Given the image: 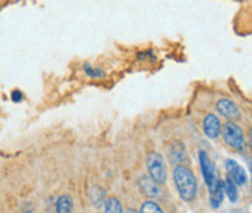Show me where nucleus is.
<instances>
[{
    "instance_id": "obj_1",
    "label": "nucleus",
    "mask_w": 252,
    "mask_h": 213,
    "mask_svg": "<svg viewBox=\"0 0 252 213\" xmlns=\"http://www.w3.org/2000/svg\"><path fill=\"white\" fill-rule=\"evenodd\" d=\"M174 183H176L179 195L184 201H193L196 198V191H198V182L195 174L191 173L189 167L179 165L174 168L173 173Z\"/></svg>"
},
{
    "instance_id": "obj_2",
    "label": "nucleus",
    "mask_w": 252,
    "mask_h": 213,
    "mask_svg": "<svg viewBox=\"0 0 252 213\" xmlns=\"http://www.w3.org/2000/svg\"><path fill=\"white\" fill-rule=\"evenodd\" d=\"M221 134H222V139H224V142L229 145L230 148H234L235 151H245L246 150L245 132L234 122H229L224 124V126H221Z\"/></svg>"
},
{
    "instance_id": "obj_3",
    "label": "nucleus",
    "mask_w": 252,
    "mask_h": 213,
    "mask_svg": "<svg viewBox=\"0 0 252 213\" xmlns=\"http://www.w3.org/2000/svg\"><path fill=\"white\" fill-rule=\"evenodd\" d=\"M147 167L151 174V179L156 183H163L167 181V168L163 157L159 152H151L147 157Z\"/></svg>"
},
{
    "instance_id": "obj_4",
    "label": "nucleus",
    "mask_w": 252,
    "mask_h": 213,
    "mask_svg": "<svg viewBox=\"0 0 252 213\" xmlns=\"http://www.w3.org/2000/svg\"><path fill=\"white\" fill-rule=\"evenodd\" d=\"M199 162H201V170H202V174H204V181L207 183V187L210 191H213L217 187H220L222 182L218 178V174L215 171V167H213L210 157L204 151H199Z\"/></svg>"
},
{
    "instance_id": "obj_5",
    "label": "nucleus",
    "mask_w": 252,
    "mask_h": 213,
    "mask_svg": "<svg viewBox=\"0 0 252 213\" xmlns=\"http://www.w3.org/2000/svg\"><path fill=\"white\" fill-rule=\"evenodd\" d=\"M217 109H218V112L222 115V117L230 120V122H235V120L240 119V109H238V106L234 101H232V100H229V98H221V100H218Z\"/></svg>"
},
{
    "instance_id": "obj_6",
    "label": "nucleus",
    "mask_w": 252,
    "mask_h": 213,
    "mask_svg": "<svg viewBox=\"0 0 252 213\" xmlns=\"http://www.w3.org/2000/svg\"><path fill=\"white\" fill-rule=\"evenodd\" d=\"M226 170H227V173H229V178H230L232 181H234V182L237 183V185H240V187L246 185V182H248L246 171H245L243 167L238 165V163H237L235 160H232V159L226 160Z\"/></svg>"
},
{
    "instance_id": "obj_7",
    "label": "nucleus",
    "mask_w": 252,
    "mask_h": 213,
    "mask_svg": "<svg viewBox=\"0 0 252 213\" xmlns=\"http://www.w3.org/2000/svg\"><path fill=\"white\" fill-rule=\"evenodd\" d=\"M202 128H204V132L209 139H217L220 132H221V122L217 117L215 114H209L204 119V123H202Z\"/></svg>"
},
{
    "instance_id": "obj_8",
    "label": "nucleus",
    "mask_w": 252,
    "mask_h": 213,
    "mask_svg": "<svg viewBox=\"0 0 252 213\" xmlns=\"http://www.w3.org/2000/svg\"><path fill=\"white\" fill-rule=\"evenodd\" d=\"M139 185H140V190L145 193L147 196L150 198H154V196H158L159 195V183H156L153 179H148V178H142L140 182H139Z\"/></svg>"
},
{
    "instance_id": "obj_9",
    "label": "nucleus",
    "mask_w": 252,
    "mask_h": 213,
    "mask_svg": "<svg viewBox=\"0 0 252 213\" xmlns=\"http://www.w3.org/2000/svg\"><path fill=\"white\" fill-rule=\"evenodd\" d=\"M170 159L173 163H179V162H182V159H186V148H184L182 143H179V142L171 143Z\"/></svg>"
},
{
    "instance_id": "obj_10",
    "label": "nucleus",
    "mask_w": 252,
    "mask_h": 213,
    "mask_svg": "<svg viewBox=\"0 0 252 213\" xmlns=\"http://www.w3.org/2000/svg\"><path fill=\"white\" fill-rule=\"evenodd\" d=\"M222 190L226 191V195L230 199V202H237L238 201V188H237V183L232 181L230 178H227L224 182H222Z\"/></svg>"
},
{
    "instance_id": "obj_11",
    "label": "nucleus",
    "mask_w": 252,
    "mask_h": 213,
    "mask_svg": "<svg viewBox=\"0 0 252 213\" xmlns=\"http://www.w3.org/2000/svg\"><path fill=\"white\" fill-rule=\"evenodd\" d=\"M73 207V202L70 196H61L56 201V213H70Z\"/></svg>"
},
{
    "instance_id": "obj_12",
    "label": "nucleus",
    "mask_w": 252,
    "mask_h": 213,
    "mask_svg": "<svg viewBox=\"0 0 252 213\" xmlns=\"http://www.w3.org/2000/svg\"><path fill=\"white\" fill-rule=\"evenodd\" d=\"M106 213H123V206L117 198H109L106 201Z\"/></svg>"
},
{
    "instance_id": "obj_13",
    "label": "nucleus",
    "mask_w": 252,
    "mask_h": 213,
    "mask_svg": "<svg viewBox=\"0 0 252 213\" xmlns=\"http://www.w3.org/2000/svg\"><path fill=\"white\" fill-rule=\"evenodd\" d=\"M140 213H163L162 209L153 201H147L140 209Z\"/></svg>"
},
{
    "instance_id": "obj_14",
    "label": "nucleus",
    "mask_w": 252,
    "mask_h": 213,
    "mask_svg": "<svg viewBox=\"0 0 252 213\" xmlns=\"http://www.w3.org/2000/svg\"><path fill=\"white\" fill-rule=\"evenodd\" d=\"M84 72L89 75V76H92V78H103L104 76V72L103 70H98V69H94V67L91 65V64H86L84 65Z\"/></svg>"
},
{
    "instance_id": "obj_15",
    "label": "nucleus",
    "mask_w": 252,
    "mask_h": 213,
    "mask_svg": "<svg viewBox=\"0 0 252 213\" xmlns=\"http://www.w3.org/2000/svg\"><path fill=\"white\" fill-rule=\"evenodd\" d=\"M11 96H13V100H14V101H21V100H22V93L19 92V91H14Z\"/></svg>"
},
{
    "instance_id": "obj_16",
    "label": "nucleus",
    "mask_w": 252,
    "mask_h": 213,
    "mask_svg": "<svg viewBox=\"0 0 252 213\" xmlns=\"http://www.w3.org/2000/svg\"><path fill=\"white\" fill-rule=\"evenodd\" d=\"M128 213H137V212H135V210H129Z\"/></svg>"
}]
</instances>
